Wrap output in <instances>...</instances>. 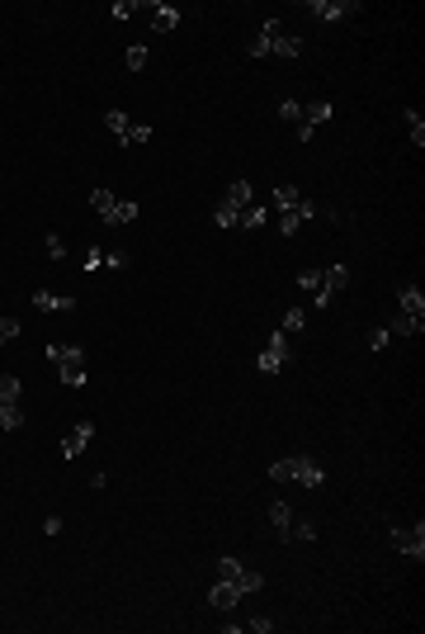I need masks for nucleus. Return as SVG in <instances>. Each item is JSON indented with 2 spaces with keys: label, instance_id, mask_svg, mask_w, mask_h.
<instances>
[{
  "label": "nucleus",
  "instance_id": "obj_6",
  "mask_svg": "<svg viewBox=\"0 0 425 634\" xmlns=\"http://www.w3.org/2000/svg\"><path fill=\"white\" fill-rule=\"evenodd\" d=\"M90 441H94V421H76V426L62 436V460H80Z\"/></svg>",
  "mask_w": 425,
  "mask_h": 634
},
{
  "label": "nucleus",
  "instance_id": "obj_31",
  "mask_svg": "<svg viewBox=\"0 0 425 634\" xmlns=\"http://www.w3.org/2000/svg\"><path fill=\"white\" fill-rule=\"evenodd\" d=\"M236 587H241V597H251V592H260V587H265V578H260V573H241V578H236Z\"/></svg>",
  "mask_w": 425,
  "mask_h": 634
},
{
  "label": "nucleus",
  "instance_id": "obj_42",
  "mask_svg": "<svg viewBox=\"0 0 425 634\" xmlns=\"http://www.w3.org/2000/svg\"><path fill=\"white\" fill-rule=\"evenodd\" d=\"M137 10H142L137 0H118V5H113V19H133Z\"/></svg>",
  "mask_w": 425,
  "mask_h": 634
},
{
  "label": "nucleus",
  "instance_id": "obj_13",
  "mask_svg": "<svg viewBox=\"0 0 425 634\" xmlns=\"http://www.w3.org/2000/svg\"><path fill=\"white\" fill-rule=\"evenodd\" d=\"M397 303H402V313L407 317H421L425 322V294L416 285H397Z\"/></svg>",
  "mask_w": 425,
  "mask_h": 634
},
{
  "label": "nucleus",
  "instance_id": "obj_41",
  "mask_svg": "<svg viewBox=\"0 0 425 634\" xmlns=\"http://www.w3.org/2000/svg\"><path fill=\"white\" fill-rule=\"evenodd\" d=\"M90 204H94V213H109V208H113V194H109V190H94Z\"/></svg>",
  "mask_w": 425,
  "mask_h": 634
},
{
  "label": "nucleus",
  "instance_id": "obj_10",
  "mask_svg": "<svg viewBox=\"0 0 425 634\" xmlns=\"http://www.w3.org/2000/svg\"><path fill=\"white\" fill-rule=\"evenodd\" d=\"M33 308H38V313H71L76 299H62V294H52V289H33Z\"/></svg>",
  "mask_w": 425,
  "mask_h": 634
},
{
  "label": "nucleus",
  "instance_id": "obj_38",
  "mask_svg": "<svg viewBox=\"0 0 425 634\" xmlns=\"http://www.w3.org/2000/svg\"><path fill=\"white\" fill-rule=\"evenodd\" d=\"M104 265H109V270H128V265H133V256H128V251H104Z\"/></svg>",
  "mask_w": 425,
  "mask_h": 634
},
{
  "label": "nucleus",
  "instance_id": "obj_3",
  "mask_svg": "<svg viewBox=\"0 0 425 634\" xmlns=\"http://www.w3.org/2000/svg\"><path fill=\"white\" fill-rule=\"evenodd\" d=\"M283 365H288V336L274 332V336L265 341V350L255 355V369H260V374H279Z\"/></svg>",
  "mask_w": 425,
  "mask_h": 634
},
{
  "label": "nucleus",
  "instance_id": "obj_23",
  "mask_svg": "<svg viewBox=\"0 0 425 634\" xmlns=\"http://www.w3.org/2000/svg\"><path fill=\"white\" fill-rule=\"evenodd\" d=\"M24 426V407H10V402H0V431H19Z\"/></svg>",
  "mask_w": 425,
  "mask_h": 634
},
{
  "label": "nucleus",
  "instance_id": "obj_12",
  "mask_svg": "<svg viewBox=\"0 0 425 634\" xmlns=\"http://www.w3.org/2000/svg\"><path fill=\"white\" fill-rule=\"evenodd\" d=\"M43 355L52 360V365H85V350L80 346H62V341H47Z\"/></svg>",
  "mask_w": 425,
  "mask_h": 634
},
{
  "label": "nucleus",
  "instance_id": "obj_15",
  "mask_svg": "<svg viewBox=\"0 0 425 634\" xmlns=\"http://www.w3.org/2000/svg\"><path fill=\"white\" fill-rule=\"evenodd\" d=\"M251 194H255V190H251V180H232V185H227V194H222V204L241 213V208L251 204Z\"/></svg>",
  "mask_w": 425,
  "mask_h": 634
},
{
  "label": "nucleus",
  "instance_id": "obj_20",
  "mask_svg": "<svg viewBox=\"0 0 425 634\" xmlns=\"http://www.w3.org/2000/svg\"><path fill=\"white\" fill-rule=\"evenodd\" d=\"M236 227H246V232H260L265 227V204H246L241 208V222Z\"/></svg>",
  "mask_w": 425,
  "mask_h": 634
},
{
  "label": "nucleus",
  "instance_id": "obj_26",
  "mask_svg": "<svg viewBox=\"0 0 425 634\" xmlns=\"http://www.w3.org/2000/svg\"><path fill=\"white\" fill-rule=\"evenodd\" d=\"M57 374L66 388H85V365H57Z\"/></svg>",
  "mask_w": 425,
  "mask_h": 634
},
{
  "label": "nucleus",
  "instance_id": "obj_5",
  "mask_svg": "<svg viewBox=\"0 0 425 634\" xmlns=\"http://www.w3.org/2000/svg\"><path fill=\"white\" fill-rule=\"evenodd\" d=\"M388 535H393V549H397V554L416 558V563L425 558V525H416V530H407V525H393Z\"/></svg>",
  "mask_w": 425,
  "mask_h": 634
},
{
  "label": "nucleus",
  "instance_id": "obj_32",
  "mask_svg": "<svg viewBox=\"0 0 425 634\" xmlns=\"http://www.w3.org/2000/svg\"><path fill=\"white\" fill-rule=\"evenodd\" d=\"M364 341H369V350H388L393 332H388V327H369V336H364Z\"/></svg>",
  "mask_w": 425,
  "mask_h": 634
},
{
  "label": "nucleus",
  "instance_id": "obj_33",
  "mask_svg": "<svg viewBox=\"0 0 425 634\" xmlns=\"http://www.w3.org/2000/svg\"><path fill=\"white\" fill-rule=\"evenodd\" d=\"M298 199H302V194L293 190V185H279V190H274V204H279V213H283V208H293Z\"/></svg>",
  "mask_w": 425,
  "mask_h": 634
},
{
  "label": "nucleus",
  "instance_id": "obj_8",
  "mask_svg": "<svg viewBox=\"0 0 425 634\" xmlns=\"http://www.w3.org/2000/svg\"><path fill=\"white\" fill-rule=\"evenodd\" d=\"M307 218H316V204L298 199L293 208H283V213H279V232H283V237H298V227H302Z\"/></svg>",
  "mask_w": 425,
  "mask_h": 634
},
{
  "label": "nucleus",
  "instance_id": "obj_40",
  "mask_svg": "<svg viewBox=\"0 0 425 634\" xmlns=\"http://www.w3.org/2000/svg\"><path fill=\"white\" fill-rule=\"evenodd\" d=\"M298 285L307 289V294H316V289H321V270H302V275H298Z\"/></svg>",
  "mask_w": 425,
  "mask_h": 634
},
{
  "label": "nucleus",
  "instance_id": "obj_39",
  "mask_svg": "<svg viewBox=\"0 0 425 634\" xmlns=\"http://www.w3.org/2000/svg\"><path fill=\"white\" fill-rule=\"evenodd\" d=\"M293 539H302V544L316 539V521H293Z\"/></svg>",
  "mask_w": 425,
  "mask_h": 634
},
{
  "label": "nucleus",
  "instance_id": "obj_28",
  "mask_svg": "<svg viewBox=\"0 0 425 634\" xmlns=\"http://www.w3.org/2000/svg\"><path fill=\"white\" fill-rule=\"evenodd\" d=\"M241 573H246V568H241V558H232V554H222V558H218V578H227V582H236Z\"/></svg>",
  "mask_w": 425,
  "mask_h": 634
},
{
  "label": "nucleus",
  "instance_id": "obj_35",
  "mask_svg": "<svg viewBox=\"0 0 425 634\" xmlns=\"http://www.w3.org/2000/svg\"><path fill=\"white\" fill-rule=\"evenodd\" d=\"M279 119H283V124H302V104H298V100H283Z\"/></svg>",
  "mask_w": 425,
  "mask_h": 634
},
{
  "label": "nucleus",
  "instance_id": "obj_2",
  "mask_svg": "<svg viewBox=\"0 0 425 634\" xmlns=\"http://www.w3.org/2000/svg\"><path fill=\"white\" fill-rule=\"evenodd\" d=\"M345 285H350V265H345V261H335L331 270H321V289L312 294V303H316V308H331V299H335Z\"/></svg>",
  "mask_w": 425,
  "mask_h": 634
},
{
  "label": "nucleus",
  "instance_id": "obj_17",
  "mask_svg": "<svg viewBox=\"0 0 425 634\" xmlns=\"http://www.w3.org/2000/svg\"><path fill=\"white\" fill-rule=\"evenodd\" d=\"M388 332H393V336H421L425 322H421V317H407V313H402V317H393V322H388Z\"/></svg>",
  "mask_w": 425,
  "mask_h": 634
},
{
  "label": "nucleus",
  "instance_id": "obj_34",
  "mask_svg": "<svg viewBox=\"0 0 425 634\" xmlns=\"http://www.w3.org/2000/svg\"><path fill=\"white\" fill-rule=\"evenodd\" d=\"M213 222H218V227H236V222H241V213H236V208H227V204H218V208H213Z\"/></svg>",
  "mask_w": 425,
  "mask_h": 634
},
{
  "label": "nucleus",
  "instance_id": "obj_25",
  "mask_svg": "<svg viewBox=\"0 0 425 634\" xmlns=\"http://www.w3.org/2000/svg\"><path fill=\"white\" fill-rule=\"evenodd\" d=\"M246 57H274V33H255L251 48H246Z\"/></svg>",
  "mask_w": 425,
  "mask_h": 634
},
{
  "label": "nucleus",
  "instance_id": "obj_22",
  "mask_svg": "<svg viewBox=\"0 0 425 634\" xmlns=\"http://www.w3.org/2000/svg\"><path fill=\"white\" fill-rule=\"evenodd\" d=\"M407 128H411V143H416V152L425 147V114L421 109H407Z\"/></svg>",
  "mask_w": 425,
  "mask_h": 634
},
{
  "label": "nucleus",
  "instance_id": "obj_14",
  "mask_svg": "<svg viewBox=\"0 0 425 634\" xmlns=\"http://www.w3.org/2000/svg\"><path fill=\"white\" fill-rule=\"evenodd\" d=\"M236 602H241V587H236V582H227V578H222V582L213 587V592H208V606H213V611H232Z\"/></svg>",
  "mask_w": 425,
  "mask_h": 634
},
{
  "label": "nucleus",
  "instance_id": "obj_7",
  "mask_svg": "<svg viewBox=\"0 0 425 634\" xmlns=\"http://www.w3.org/2000/svg\"><path fill=\"white\" fill-rule=\"evenodd\" d=\"M142 10L152 15V29H156V33H175V29H180V10L166 5V0H147Z\"/></svg>",
  "mask_w": 425,
  "mask_h": 634
},
{
  "label": "nucleus",
  "instance_id": "obj_19",
  "mask_svg": "<svg viewBox=\"0 0 425 634\" xmlns=\"http://www.w3.org/2000/svg\"><path fill=\"white\" fill-rule=\"evenodd\" d=\"M331 114H335V109H331V100H312V104L302 109V124H307V128H316V124H326Z\"/></svg>",
  "mask_w": 425,
  "mask_h": 634
},
{
  "label": "nucleus",
  "instance_id": "obj_1",
  "mask_svg": "<svg viewBox=\"0 0 425 634\" xmlns=\"http://www.w3.org/2000/svg\"><path fill=\"white\" fill-rule=\"evenodd\" d=\"M269 478L274 483H302V488H321L326 483V469L307 455H288V460H274L269 464Z\"/></svg>",
  "mask_w": 425,
  "mask_h": 634
},
{
  "label": "nucleus",
  "instance_id": "obj_16",
  "mask_svg": "<svg viewBox=\"0 0 425 634\" xmlns=\"http://www.w3.org/2000/svg\"><path fill=\"white\" fill-rule=\"evenodd\" d=\"M274 57H302V38L298 33H274Z\"/></svg>",
  "mask_w": 425,
  "mask_h": 634
},
{
  "label": "nucleus",
  "instance_id": "obj_43",
  "mask_svg": "<svg viewBox=\"0 0 425 634\" xmlns=\"http://www.w3.org/2000/svg\"><path fill=\"white\" fill-rule=\"evenodd\" d=\"M246 630H255V634H269V630H274V620H265V616H255V620H246Z\"/></svg>",
  "mask_w": 425,
  "mask_h": 634
},
{
  "label": "nucleus",
  "instance_id": "obj_21",
  "mask_svg": "<svg viewBox=\"0 0 425 634\" xmlns=\"http://www.w3.org/2000/svg\"><path fill=\"white\" fill-rule=\"evenodd\" d=\"M19 397H24V383H19L15 374H0V402H10V407H19Z\"/></svg>",
  "mask_w": 425,
  "mask_h": 634
},
{
  "label": "nucleus",
  "instance_id": "obj_30",
  "mask_svg": "<svg viewBox=\"0 0 425 634\" xmlns=\"http://www.w3.org/2000/svg\"><path fill=\"white\" fill-rule=\"evenodd\" d=\"M123 62H128V71H142V66H147V43H133V48L123 52Z\"/></svg>",
  "mask_w": 425,
  "mask_h": 634
},
{
  "label": "nucleus",
  "instance_id": "obj_4",
  "mask_svg": "<svg viewBox=\"0 0 425 634\" xmlns=\"http://www.w3.org/2000/svg\"><path fill=\"white\" fill-rule=\"evenodd\" d=\"M302 10L316 15V19H326V24H335V19L359 15V0H302Z\"/></svg>",
  "mask_w": 425,
  "mask_h": 634
},
{
  "label": "nucleus",
  "instance_id": "obj_27",
  "mask_svg": "<svg viewBox=\"0 0 425 634\" xmlns=\"http://www.w3.org/2000/svg\"><path fill=\"white\" fill-rule=\"evenodd\" d=\"M19 332H24V322H19V317H0V346L19 341Z\"/></svg>",
  "mask_w": 425,
  "mask_h": 634
},
{
  "label": "nucleus",
  "instance_id": "obj_24",
  "mask_svg": "<svg viewBox=\"0 0 425 634\" xmlns=\"http://www.w3.org/2000/svg\"><path fill=\"white\" fill-rule=\"evenodd\" d=\"M302 327H307V313H302V308H288V313H283V322H279V332H283V336L302 332Z\"/></svg>",
  "mask_w": 425,
  "mask_h": 634
},
{
  "label": "nucleus",
  "instance_id": "obj_29",
  "mask_svg": "<svg viewBox=\"0 0 425 634\" xmlns=\"http://www.w3.org/2000/svg\"><path fill=\"white\" fill-rule=\"evenodd\" d=\"M128 124H133V119H128L123 109H109V114H104V128H113V138H123Z\"/></svg>",
  "mask_w": 425,
  "mask_h": 634
},
{
  "label": "nucleus",
  "instance_id": "obj_9",
  "mask_svg": "<svg viewBox=\"0 0 425 634\" xmlns=\"http://www.w3.org/2000/svg\"><path fill=\"white\" fill-rule=\"evenodd\" d=\"M269 525H274V535L283 544H293V507L288 502H269Z\"/></svg>",
  "mask_w": 425,
  "mask_h": 634
},
{
  "label": "nucleus",
  "instance_id": "obj_37",
  "mask_svg": "<svg viewBox=\"0 0 425 634\" xmlns=\"http://www.w3.org/2000/svg\"><path fill=\"white\" fill-rule=\"evenodd\" d=\"M99 265H104V246H90V251H85V261H80V270L90 275V270H99Z\"/></svg>",
  "mask_w": 425,
  "mask_h": 634
},
{
  "label": "nucleus",
  "instance_id": "obj_11",
  "mask_svg": "<svg viewBox=\"0 0 425 634\" xmlns=\"http://www.w3.org/2000/svg\"><path fill=\"white\" fill-rule=\"evenodd\" d=\"M137 213H142V204H133V199H113V208L109 213H99V218L109 222V227H128V222H137Z\"/></svg>",
  "mask_w": 425,
  "mask_h": 634
},
{
  "label": "nucleus",
  "instance_id": "obj_36",
  "mask_svg": "<svg viewBox=\"0 0 425 634\" xmlns=\"http://www.w3.org/2000/svg\"><path fill=\"white\" fill-rule=\"evenodd\" d=\"M43 246H47V256H52V261H66V241L57 237V232H47V237H43Z\"/></svg>",
  "mask_w": 425,
  "mask_h": 634
},
{
  "label": "nucleus",
  "instance_id": "obj_18",
  "mask_svg": "<svg viewBox=\"0 0 425 634\" xmlns=\"http://www.w3.org/2000/svg\"><path fill=\"white\" fill-rule=\"evenodd\" d=\"M118 143H123V147H147V143H152V124H137V119H133Z\"/></svg>",
  "mask_w": 425,
  "mask_h": 634
}]
</instances>
